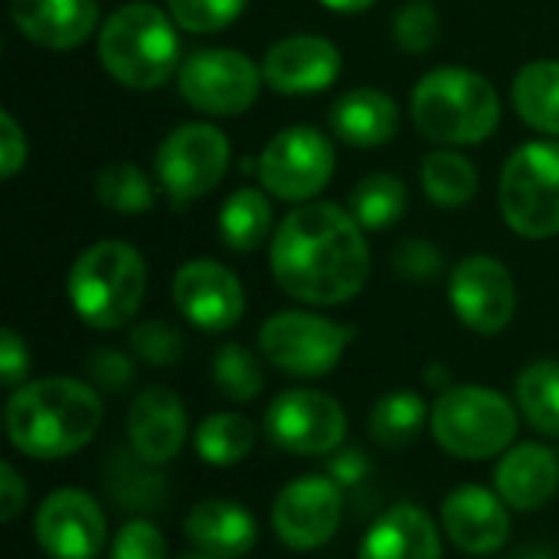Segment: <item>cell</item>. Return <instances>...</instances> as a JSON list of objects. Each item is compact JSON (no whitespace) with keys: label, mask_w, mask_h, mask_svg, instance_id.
Instances as JSON below:
<instances>
[{"label":"cell","mask_w":559,"mask_h":559,"mask_svg":"<svg viewBox=\"0 0 559 559\" xmlns=\"http://www.w3.org/2000/svg\"><path fill=\"white\" fill-rule=\"evenodd\" d=\"M26 134L10 111H0V177L13 180L26 164Z\"/></svg>","instance_id":"obj_42"},{"label":"cell","mask_w":559,"mask_h":559,"mask_svg":"<svg viewBox=\"0 0 559 559\" xmlns=\"http://www.w3.org/2000/svg\"><path fill=\"white\" fill-rule=\"evenodd\" d=\"M328 478L337 481L341 488H364V481L370 478V459L354 449V445H341L331 459H328Z\"/></svg>","instance_id":"obj_43"},{"label":"cell","mask_w":559,"mask_h":559,"mask_svg":"<svg viewBox=\"0 0 559 559\" xmlns=\"http://www.w3.org/2000/svg\"><path fill=\"white\" fill-rule=\"evenodd\" d=\"M128 347L147 367H174L183 357V334L160 318L138 321L128 334Z\"/></svg>","instance_id":"obj_35"},{"label":"cell","mask_w":559,"mask_h":559,"mask_svg":"<svg viewBox=\"0 0 559 559\" xmlns=\"http://www.w3.org/2000/svg\"><path fill=\"white\" fill-rule=\"evenodd\" d=\"M229 138L210 121H187L174 128L154 157L157 183L180 210L206 197L229 170Z\"/></svg>","instance_id":"obj_9"},{"label":"cell","mask_w":559,"mask_h":559,"mask_svg":"<svg viewBox=\"0 0 559 559\" xmlns=\"http://www.w3.org/2000/svg\"><path fill=\"white\" fill-rule=\"evenodd\" d=\"M393 269L400 278L406 282H416V285H429L436 282L442 272H445V259L442 252L426 242V239H403L396 249H393Z\"/></svg>","instance_id":"obj_39"},{"label":"cell","mask_w":559,"mask_h":559,"mask_svg":"<svg viewBox=\"0 0 559 559\" xmlns=\"http://www.w3.org/2000/svg\"><path fill=\"white\" fill-rule=\"evenodd\" d=\"M429 406L419 393L413 390H393V393H383L370 416H367V429H370V439L383 449H406L416 442V436L423 432L426 419H429Z\"/></svg>","instance_id":"obj_27"},{"label":"cell","mask_w":559,"mask_h":559,"mask_svg":"<svg viewBox=\"0 0 559 559\" xmlns=\"http://www.w3.org/2000/svg\"><path fill=\"white\" fill-rule=\"evenodd\" d=\"M249 0H167L170 16L187 33H219L242 16Z\"/></svg>","instance_id":"obj_37"},{"label":"cell","mask_w":559,"mask_h":559,"mask_svg":"<svg viewBox=\"0 0 559 559\" xmlns=\"http://www.w3.org/2000/svg\"><path fill=\"white\" fill-rule=\"evenodd\" d=\"M95 197L105 210L118 213V216H141L154 206L157 193L151 177L131 164V160H115L108 164L98 180H95Z\"/></svg>","instance_id":"obj_33"},{"label":"cell","mask_w":559,"mask_h":559,"mask_svg":"<svg viewBox=\"0 0 559 559\" xmlns=\"http://www.w3.org/2000/svg\"><path fill=\"white\" fill-rule=\"evenodd\" d=\"M350 341H354L350 328L321 318L314 311H275L259 328L262 357L282 373L305 377V380L331 373L347 354Z\"/></svg>","instance_id":"obj_8"},{"label":"cell","mask_w":559,"mask_h":559,"mask_svg":"<svg viewBox=\"0 0 559 559\" xmlns=\"http://www.w3.org/2000/svg\"><path fill=\"white\" fill-rule=\"evenodd\" d=\"M262 82V69L239 49H197L180 62L177 72V88L187 105L216 118L249 111Z\"/></svg>","instance_id":"obj_10"},{"label":"cell","mask_w":559,"mask_h":559,"mask_svg":"<svg viewBox=\"0 0 559 559\" xmlns=\"http://www.w3.org/2000/svg\"><path fill=\"white\" fill-rule=\"evenodd\" d=\"M102 481L108 498L131 514H154L170 498V481L160 475V468L138 459L131 445L108 455V462L102 465Z\"/></svg>","instance_id":"obj_25"},{"label":"cell","mask_w":559,"mask_h":559,"mask_svg":"<svg viewBox=\"0 0 559 559\" xmlns=\"http://www.w3.org/2000/svg\"><path fill=\"white\" fill-rule=\"evenodd\" d=\"M85 377L98 393L121 396L134 386V360L118 347H98L85 360Z\"/></svg>","instance_id":"obj_38"},{"label":"cell","mask_w":559,"mask_h":559,"mask_svg":"<svg viewBox=\"0 0 559 559\" xmlns=\"http://www.w3.org/2000/svg\"><path fill=\"white\" fill-rule=\"evenodd\" d=\"M449 301L468 331L491 337L514 321L518 288L495 255H465L449 275Z\"/></svg>","instance_id":"obj_14"},{"label":"cell","mask_w":559,"mask_h":559,"mask_svg":"<svg viewBox=\"0 0 559 559\" xmlns=\"http://www.w3.org/2000/svg\"><path fill=\"white\" fill-rule=\"evenodd\" d=\"M265 436L272 445L292 455H334L347 436V413L344 406L311 386H295L278 393L265 409Z\"/></svg>","instance_id":"obj_11"},{"label":"cell","mask_w":559,"mask_h":559,"mask_svg":"<svg viewBox=\"0 0 559 559\" xmlns=\"http://www.w3.org/2000/svg\"><path fill=\"white\" fill-rule=\"evenodd\" d=\"M504 223L524 239H554L559 236V144L557 141H527L521 144L504 170L498 187Z\"/></svg>","instance_id":"obj_7"},{"label":"cell","mask_w":559,"mask_h":559,"mask_svg":"<svg viewBox=\"0 0 559 559\" xmlns=\"http://www.w3.org/2000/svg\"><path fill=\"white\" fill-rule=\"evenodd\" d=\"M128 445L154 468L170 465L187 442V409L170 386H144L128 406Z\"/></svg>","instance_id":"obj_17"},{"label":"cell","mask_w":559,"mask_h":559,"mask_svg":"<svg viewBox=\"0 0 559 559\" xmlns=\"http://www.w3.org/2000/svg\"><path fill=\"white\" fill-rule=\"evenodd\" d=\"M331 128L354 147H380L400 131V108L380 88H350L331 108Z\"/></svg>","instance_id":"obj_24"},{"label":"cell","mask_w":559,"mask_h":559,"mask_svg":"<svg viewBox=\"0 0 559 559\" xmlns=\"http://www.w3.org/2000/svg\"><path fill=\"white\" fill-rule=\"evenodd\" d=\"M334 164V144L321 131L295 124L265 144L259 157V180L285 203H308L331 183Z\"/></svg>","instance_id":"obj_12"},{"label":"cell","mask_w":559,"mask_h":559,"mask_svg":"<svg viewBox=\"0 0 559 559\" xmlns=\"http://www.w3.org/2000/svg\"><path fill=\"white\" fill-rule=\"evenodd\" d=\"M344 521V488L328 475H301L288 481L272 504V531L295 554L321 550Z\"/></svg>","instance_id":"obj_13"},{"label":"cell","mask_w":559,"mask_h":559,"mask_svg":"<svg viewBox=\"0 0 559 559\" xmlns=\"http://www.w3.org/2000/svg\"><path fill=\"white\" fill-rule=\"evenodd\" d=\"M66 292L82 324L92 331H118L138 314L144 301V255L118 239L95 242L72 262Z\"/></svg>","instance_id":"obj_5"},{"label":"cell","mask_w":559,"mask_h":559,"mask_svg":"<svg viewBox=\"0 0 559 559\" xmlns=\"http://www.w3.org/2000/svg\"><path fill=\"white\" fill-rule=\"evenodd\" d=\"M439 13L426 0H409L406 7L396 10L393 16V39L400 43L403 52L409 56H426L439 43Z\"/></svg>","instance_id":"obj_36"},{"label":"cell","mask_w":559,"mask_h":559,"mask_svg":"<svg viewBox=\"0 0 559 559\" xmlns=\"http://www.w3.org/2000/svg\"><path fill=\"white\" fill-rule=\"evenodd\" d=\"M521 409L488 386L462 383L439 393L429 413V429L439 449L462 462H485L504 455L518 436Z\"/></svg>","instance_id":"obj_6"},{"label":"cell","mask_w":559,"mask_h":559,"mask_svg":"<svg viewBox=\"0 0 559 559\" xmlns=\"http://www.w3.org/2000/svg\"><path fill=\"white\" fill-rule=\"evenodd\" d=\"M183 534L197 550L223 559L246 557L259 544V524L249 508L226 498L193 504L183 518Z\"/></svg>","instance_id":"obj_23"},{"label":"cell","mask_w":559,"mask_h":559,"mask_svg":"<svg viewBox=\"0 0 559 559\" xmlns=\"http://www.w3.org/2000/svg\"><path fill=\"white\" fill-rule=\"evenodd\" d=\"M98 62L105 72L138 92L160 88L180 72V36L174 16L154 3L118 7L98 29Z\"/></svg>","instance_id":"obj_4"},{"label":"cell","mask_w":559,"mask_h":559,"mask_svg":"<svg viewBox=\"0 0 559 559\" xmlns=\"http://www.w3.org/2000/svg\"><path fill=\"white\" fill-rule=\"evenodd\" d=\"M439 518H442L445 537L472 557H488L501 550L511 537L508 504L501 501L498 491L481 488V485H462L449 491Z\"/></svg>","instance_id":"obj_18"},{"label":"cell","mask_w":559,"mask_h":559,"mask_svg":"<svg viewBox=\"0 0 559 559\" xmlns=\"http://www.w3.org/2000/svg\"><path fill=\"white\" fill-rule=\"evenodd\" d=\"M328 10H334V13H364V10H370L377 0H321Z\"/></svg>","instance_id":"obj_46"},{"label":"cell","mask_w":559,"mask_h":559,"mask_svg":"<svg viewBox=\"0 0 559 559\" xmlns=\"http://www.w3.org/2000/svg\"><path fill=\"white\" fill-rule=\"evenodd\" d=\"M511 559H559L550 547H540V544H531V547H524V550H518Z\"/></svg>","instance_id":"obj_47"},{"label":"cell","mask_w":559,"mask_h":559,"mask_svg":"<svg viewBox=\"0 0 559 559\" xmlns=\"http://www.w3.org/2000/svg\"><path fill=\"white\" fill-rule=\"evenodd\" d=\"M419 180L426 197L442 210H462L478 193V170L459 151H432L419 167Z\"/></svg>","instance_id":"obj_31"},{"label":"cell","mask_w":559,"mask_h":559,"mask_svg":"<svg viewBox=\"0 0 559 559\" xmlns=\"http://www.w3.org/2000/svg\"><path fill=\"white\" fill-rule=\"evenodd\" d=\"M426 383L432 386V390H449L452 386V373H449V367L445 364H432L429 370H426Z\"/></svg>","instance_id":"obj_45"},{"label":"cell","mask_w":559,"mask_h":559,"mask_svg":"<svg viewBox=\"0 0 559 559\" xmlns=\"http://www.w3.org/2000/svg\"><path fill=\"white\" fill-rule=\"evenodd\" d=\"M170 292L177 311L206 334H226L246 314V292L239 275L213 259H193L180 265Z\"/></svg>","instance_id":"obj_16"},{"label":"cell","mask_w":559,"mask_h":559,"mask_svg":"<svg viewBox=\"0 0 559 559\" xmlns=\"http://www.w3.org/2000/svg\"><path fill=\"white\" fill-rule=\"evenodd\" d=\"M105 423L102 396L75 377H46L13 390L3 426L10 445L36 462H59L85 449Z\"/></svg>","instance_id":"obj_2"},{"label":"cell","mask_w":559,"mask_h":559,"mask_svg":"<svg viewBox=\"0 0 559 559\" xmlns=\"http://www.w3.org/2000/svg\"><path fill=\"white\" fill-rule=\"evenodd\" d=\"M341 66H344L341 49L328 36L298 33V36L278 39L265 52L262 75L282 95H311V92H324L328 85H334V79L341 75Z\"/></svg>","instance_id":"obj_19"},{"label":"cell","mask_w":559,"mask_h":559,"mask_svg":"<svg viewBox=\"0 0 559 559\" xmlns=\"http://www.w3.org/2000/svg\"><path fill=\"white\" fill-rule=\"evenodd\" d=\"M357 559H442V537L419 504H393L370 524Z\"/></svg>","instance_id":"obj_21"},{"label":"cell","mask_w":559,"mask_h":559,"mask_svg":"<svg viewBox=\"0 0 559 559\" xmlns=\"http://www.w3.org/2000/svg\"><path fill=\"white\" fill-rule=\"evenodd\" d=\"M13 26L43 49H75L98 26V0H10Z\"/></svg>","instance_id":"obj_20"},{"label":"cell","mask_w":559,"mask_h":559,"mask_svg":"<svg viewBox=\"0 0 559 559\" xmlns=\"http://www.w3.org/2000/svg\"><path fill=\"white\" fill-rule=\"evenodd\" d=\"M495 491L511 511H540L559 491V459L537 442L508 449L495 468Z\"/></svg>","instance_id":"obj_22"},{"label":"cell","mask_w":559,"mask_h":559,"mask_svg":"<svg viewBox=\"0 0 559 559\" xmlns=\"http://www.w3.org/2000/svg\"><path fill=\"white\" fill-rule=\"evenodd\" d=\"M108 559H167V544H164V534L144 521V518H134L128 521L118 537L111 540V554Z\"/></svg>","instance_id":"obj_40"},{"label":"cell","mask_w":559,"mask_h":559,"mask_svg":"<svg viewBox=\"0 0 559 559\" xmlns=\"http://www.w3.org/2000/svg\"><path fill=\"white\" fill-rule=\"evenodd\" d=\"M514 108L540 134L559 138V62L537 59L514 75Z\"/></svg>","instance_id":"obj_26"},{"label":"cell","mask_w":559,"mask_h":559,"mask_svg":"<svg viewBox=\"0 0 559 559\" xmlns=\"http://www.w3.org/2000/svg\"><path fill=\"white\" fill-rule=\"evenodd\" d=\"M219 236L233 252H255L272 236V203L262 190L242 187L219 210Z\"/></svg>","instance_id":"obj_29"},{"label":"cell","mask_w":559,"mask_h":559,"mask_svg":"<svg viewBox=\"0 0 559 559\" xmlns=\"http://www.w3.org/2000/svg\"><path fill=\"white\" fill-rule=\"evenodd\" d=\"M406 206H409L406 183L393 174H367L350 190V216L370 233H383L396 226Z\"/></svg>","instance_id":"obj_32"},{"label":"cell","mask_w":559,"mask_h":559,"mask_svg":"<svg viewBox=\"0 0 559 559\" xmlns=\"http://www.w3.org/2000/svg\"><path fill=\"white\" fill-rule=\"evenodd\" d=\"M180 559H223V557H213V554H203V550H197V554H187V557Z\"/></svg>","instance_id":"obj_48"},{"label":"cell","mask_w":559,"mask_h":559,"mask_svg":"<svg viewBox=\"0 0 559 559\" xmlns=\"http://www.w3.org/2000/svg\"><path fill=\"white\" fill-rule=\"evenodd\" d=\"M213 386L233 403H252L265 390V373L259 357L242 344H223L210 364Z\"/></svg>","instance_id":"obj_34"},{"label":"cell","mask_w":559,"mask_h":559,"mask_svg":"<svg viewBox=\"0 0 559 559\" xmlns=\"http://www.w3.org/2000/svg\"><path fill=\"white\" fill-rule=\"evenodd\" d=\"M33 534L49 559H98L108 544V521L88 491L59 488L43 498Z\"/></svg>","instance_id":"obj_15"},{"label":"cell","mask_w":559,"mask_h":559,"mask_svg":"<svg viewBox=\"0 0 559 559\" xmlns=\"http://www.w3.org/2000/svg\"><path fill=\"white\" fill-rule=\"evenodd\" d=\"M269 265L288 298L334 308L364 292L370 246L350 210H341L337 203H301L278 223L269 246Z\"/></svg>","instance_id":"obj_1"},{"label":"cell","mask_w":559,"mask_h":559,"mask_svg":"<svg viewBox=\"0 0 559 559\" xmlns=\"http://www.w3.org/2000/svg\"><path fill=\"white\" fill-rule=\"evenodd\" d=\"M514 403L540 436H559V360H534L518 373Z\"/></svg>","instance_id":"obj_30"},{"label":"cell","mask_w":559,"mask_h":559,"mask_svg":"<svg viewBox=\"0 0 559 559\" xmlns=\"http://www.w3.org/2000/svg\"><path fill=\"white\" fill-rule=\"evenodd\" d=\"M26 373H29V347L13 328H3L0 331V383L16 390L26 383Z\"/></svg>","instance_id":"obj_41"},{"label":"cell","mask_w":559,"mask_h":559,"mask_svg":"<svg viewBox=\"0 0 559 559\" xmlns=\"http://www.w3.org/2000/svg\"><path fill=\"white\" fill-rule=\"evenodd\" d=\"M23 508H26V481L10 462H3L0 465V521L3 524L16 521Z\"/></svg>","instance_id":"obj_44"},{"label":"cell","mask_w":559,"mask_h":559,"mask_svg":"<svg viewBox=\"0 0 559 559\" xmlns=\"http://www.w3.org/2000/svg\"><path fill=\"white\" fill-rule=\"evenodd\" d=\"M255 439H259V429L242 413H213L193 432L197 455L213 468L239 465L255 449Z\"/></svg>","instance_id":"obj_28"},{"label":"cell","mask_w":559,"mask_h":559,"mask_svg":"<svg viewBox=\"0 0 559 559\" xmlns=\"http://www.w3.org/2000/svg\"><path fill=\"white\" fill-rule=\"evenodd\" d=\"M409 111L423 138L436 144H481L501 124V95L475 69L442 66L426 72L409 98Z\"/></svg>","instance_id":"obj_3"}]
</instances>
